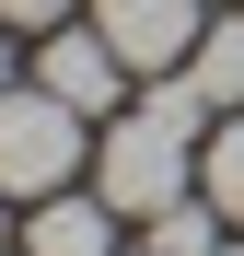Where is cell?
<instances>
[{
    "mask_svg": "<svg viewBox=\"0 0 244 256\" xmlns=\"http://www.w3.org/2000/svg\"><path fill=\"white\" fill-rule=\"evenodd\" d=\"M210 94H198L186 70H163V82H140V105H116L105 128H93V186L116 198V222H151V210H175L186 186H198V152H210Z\"/></svg>",
    "mask_w": 244,
    "mask_h": 256,
    "instance_id": "1",
    "label": "cell"
},
{
    "mask_svg": "<svg viewBox=\"0 0 244 256\" xmlns=\"http://www.w3.org/2000/svg\"><path fill=\"white\" fill-rule=\"evenodd\" d=\"M0 94H12V47H0Z\"/></svg>",
    "mask_w": 244,
    "mask_h": 256,
    "instance_id": "11",
    "label": "cell"
},
{
    "mask_svg": "<svg viewBox=\"0 0 244 256\" xmlns=\"http://www.w3.org/2000/svg\"><path fill=\"white\" fill-rule=\"evenodd\" d=\"M35 82H47L58 105H81V116H116V94H128L140 70L116 58L93 24H47V47H35Z\"/></svg>",
    "mask_w": 244,
    "mask_h": 256,
    "instance_id": "4",
    "label": "cell"
},
{
    "mask_svg": "<svg viewBox=\"0 0 244 256\" xmlns=\"http://www.w3.org/2000/svg\"><path fill=\"white\" fill-rule=\"evenodd\" d=\"M198 198H210L221 222L244 233V105H233V116H210V152H198Z\"/></svg>",
    "mask_w": 244,
    "mask_h": 256,
    "instance_id": "6",
    "label": "cell"
},
{
    "mask_svg": "<svg viewBox=\"0 0 244 256\" xmlns=\"http://www.w3.org/2000/svg\"><path fill=\"white\" fill-rule=\"evenodd\" d=\"M81 163H93V116L58 105L47 82H12L0 94V198H58Z\"/></svg>",
    "mask_w": 244,
    "mask_h": 256,
    "instance_id": "2",
    "label": "cell"
},
{
    "mask_svg": "<svg viewBox=\"0 0 244 256\" xmlns=\"http://www.w3.org/2000/svg\"><path fill=\"white\" fill-rule=\"evenodd\" d=\"M116 256H128V244H116ZM140 256H151V244H140Z\"/></svg>",
    "mask_w": 244,
    "mask_h": 256,
    "instance_id": "13",
    "label": "cell"
},
{
    "mask_svg": "<svg viewBox=\"0 0 244 256\" xmlns=\"http://www.w3.org/2000/svg\"><path fill=\"white\" fill-rule=\"evenodd\" d=\"M93 35H105L140 82H163V70H186V58H198L210 0H93Z\"/></svg>",
    "mask_w": 244,
    "mask_h": 256,
    "instance_id": "3",
    "label": "cell"
},
{
    "mask_svg": "<svg viewBox=\"0 0 244 256\" xmlns=\"http://www.w3.org/2000/svg\"><path fill=\"white\" fill-rule=\"evenodd\" d=\"M221 233H233V222H221V210L198 198V186H186L175 210H151V222H140V244H151V256H210Z\"/></svg>",
    "mask_w": 244,
    "mask_h": 256,
    "instance_id": "8",
    "label": "cell"
},
{
    "mask_svg": "<svg viewBox=\"0 0 244 256\" xmlns=\"http://www.w3.org/2000/svg\"><path fill=\"white\" fill-rule=\"evenodd\" d=\"M0 244H12V210H0Z\"/></svg>",
    "mask_w": 244,
    "mask_h": 256,
    "instance_id": "12",
    "label": "cell"
},
{
    "mask_svg": "<svg viewBox=\"0 0 244 256\" xmlns=\"http://www.w3.org/2000/svg\"><path fill=\"white\" fill-rule=\"evenodd\" d=\"M210 256H244V233H221V244H210Z\"/></svg>",
    "mask_w": 244,
    "mask_h": 256,
    "instance_id": "10",
    "label": "cell"
},
{
    "mask_svg": "<svg viewBox=\"0 0 244 256\" xmlns=\"http://www.w3.org/2000/svg\"><path fill=\"white\" fill-rule=\"evenodd\" d=\"M81 12V0H0V24H12V35H47V24H70Z\"/></svg>",
    "mask_w": 244,
    "mask_h": 256,
    "instance_id": "9",
    "label": "cell"
},
{
    "mask_svg": "<svg viewBox=\"0 0 244 256\" xmlns=\"http://www.w3.org/2000/svg\"><path fill=\"white\" fill-rule=\"evenodd\" d=\"M186 82H198V94H210L221 116L244 105V12H221L210 35H198V58H186Z\"/></svg>",
    "mask_w": 244,
    "mask_h": 256,
    "instance_id": "7",
    "label": "cell"
},
{
    "mask_svg": "<svg viewBox=\"0 0 244 256\" xmlns=\"http://www.w3.org/2000/svg\"><path fill=\"white\" fill-rule=\"evenodd\" d=\"M23 256H116V198H23Z\"/></svg>",
    "mask_w": 244,
    "mask_h": 256,
    "instance_id": "5",
    "label": "cell"
}]
</instances>
